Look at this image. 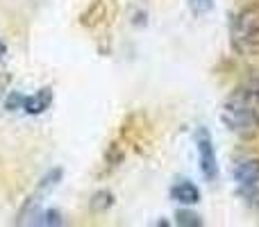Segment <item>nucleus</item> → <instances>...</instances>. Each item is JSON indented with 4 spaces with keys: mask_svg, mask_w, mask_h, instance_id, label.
Returning <instances> with one entry per match:
<instances>
[{
    "mask_svg": "<svg viewBox=\"0 0 259 227\" xmlns=\"http://www.w3.org/2000/svg\"><path fill=\"white\" fill-rule=\"evenodd\" d=\"M223 125L241 139H250L259 132V109L255 103L234 91L221 109Z\"/></svg>",
    "mask_w": 259,
    "mask_h": 227,
    "instance_id": "f257e3e1",
    "label": "nucleus"
},
{
    "mask_svg": "<svg viewBox=\"0 0 259 227\" xmlns=\"http://www.w3.org/2000/svg\"><path fill=\"white\" fill-rule=\"evenodd\" d=\"M230 41L239 55H259V7H246L232 18Z\"/></svg>",
    "mask_w": 259,
    "mask_h": 227,
    "instance_id": "f03ea898",
    "label": "nucleus"
},
{
    "mask_svg": "<svg viewBox=\"0 0 259 227\" xmlns=\"http://www.w3.org/2000/svg\"><path fill=\"white\" fill-rule=\"evenodd\" d=\"M196 148H198V166L200 173L207 182H216L219 179V157H216V148H214V139L211 132L207 127H198L196 134Z\"/></svg>",
    "mask_w": 259,
    "mask_h": 227,
    "instance_id": "7ed1b4c3",
    "label": "nucleus"
},
{
    "mask_svg": "<svg viewBox=\"0 0 259 227\" xmlns=\"http://www.w3.org/2000/svg\"><path fill=\"white\" fill-rule=\"evenodd\" d=\"M237 191L243 200H257L259 198V159H241L232 170Z\"/></svg>",
    "mask_w": 259,
    "mask_h": 227,
    "instance_id": "20e7f679",
    "label": "nucleus"
},
{
    "mask_svg": "<svg viewBox=\"0 0 259 227\" xmlns=\"http://www.w3.org/2000/svg\"><path fill=\"white\" fill-rule=\"evenodd\" d=\"M62 175H64V170L62 168H53L48 175H46L44 179L39 182V187H36V191L32 193L30 198H27V202H25V207H23V211H21V216H18V223H23V218H32V216L36 214V207H39V202H41V198L44 196H48L50 191H53L55 187L59 184V179H62Z\"/></svg>",
    "mask_w": 259,
    "mask_h": 227,
    "instance_id": "39448f33",
    "label": "nucleus"
},
{
    "mask_svg": "<svg viewBox=\"0 0 259 227\" xmlns=\"http://www.w3.org/2000/svg\"><path fill=\"white\" fill-rule=\"evenodd\" d=\"M53 105V91L50 89H39L32 96H21V109L30 116H39L48 112Z\"/></svg>",
    "mask_w": 259,
    "mask_h": 227,
    "instance_id": "423d86ee",
    "label": "nucleus"
},
{
    "mask_svg": "<svg viewBox=\"0 0 259 227\" xmlns=\"http://www.w3.org/2000/svg\"><path fill=\"white\" fill-rule=\"evenodd\" d=\"M170 198H173L175 202H180V205L191 207V205L200 202V189L193 182H189V179H178V182L170 187Z\"/></svg>",
    "mask_w": 259,
    "mask_h": 227,
    "instance_id": "0eeeda50",
    "label": "nucleus"
},
{
    "mask_svg": "<svg viewBox=\"0 0 259 227\" xmlns=\"http://www.w3.org/2000/svg\"><path fill=\"white\" fill-rule=\"evenodd\" d=\"M175 223L180 227H202V218L191 209H180L175 214Z\"/></svg>",
    "mask_w": 259,
    "mask_h": 227,
    "instance_id": "6e6552de",
    "label": "nucleus"
},
{
    "mask_svg": "<svg viewBox=\"0 0 259 227\" xmlns=\"http://www.w3.org/2000/svg\"><path fill=\"white\" fill-rule=\"evenodd\" d=\"M237 94H241L243 98H248L250 103L259 105V77H252V80H248L246 84H241L237 89Z\"/></svg>",
    "mask_w": 259,
    "mask_h": 227,
    "instance_id": "1a4fd4ad",
    "label": "nucleus"
},
{
    "mask_svg": "<svg viewBox=\"0 0 259 227\" xmlns=\"http://www.w3.org/2000/svg\"><path fill=\"white\" fill-rule=\"evenodd\" d=\"M34 225H64V216L59 214L57 209H46V211H41L39 214V218L36 220H32Z\"/></svg>",
    "mask_w": 259,
    "mask_h": 227,
    "instance_id": "9d476101",
    "label": "nucleus"
},
{
    "mask_svg": "<svg viewBox=\"0 0 259 227\" xmlns=\"http://www.w3.org/2000/svg\"><path fill=\"white\" fill-rule=\"evenodd\" d=\"M112 205H114V196L109 191H100V193H96V196L91 198V209L94 211H105V209H109Z\"/></svg>",
    "mask_w": 259,
    "mask_h": 227,
    "instance_id": "9b49d317",
    "label": "nucleus"
},
{
    "mask_svg": "<svg viewBox=\"0 0 259 227\" xmlns=\"http://www.w3.org/2000/svg\"><path fill=\"white\" fill-rule=\"evenodd\" d=\"M216 0H189V7L196 16H207V14L214 9Z\"/></svg>",
    "mask_w": 259,
    "mask_h": 227,
    "instance_id": "f8f14e48",
    "label": "nucleus"
},
{
    "mask_svg": "<svg viewBox=\"0 0 259 227\" xmlns=\"http://www.w3.org/2000/svg\"><path fill=\"white\" fill-rule=\"evenodd\" d=\"M21 96H23V94H18V91H14V94H9V98L5 100V107H7V109H12V112H16V109H21Z\"/></svg>",
    "mask_w": 259,
    "mask_h": 227,
    "instance_id": "ddd939ff",
    "label": "nucleus"
},
{
    "mask_svg": "<svg viewBox=\"0 0 259 227\" xmlns=\"http://www.w3.org/2000/svg\"><path fill=\"white\" fill-rule=\"evenodd\" d=\"M5 55H7V46H5V43H3V41H0V59H3V57H5Z\"/></svg>",
    "mask_w": 259,
    "mask_h": 227,
    "instance_id": "4468645a",
    "label": "nucleus"
}]
</instances>
